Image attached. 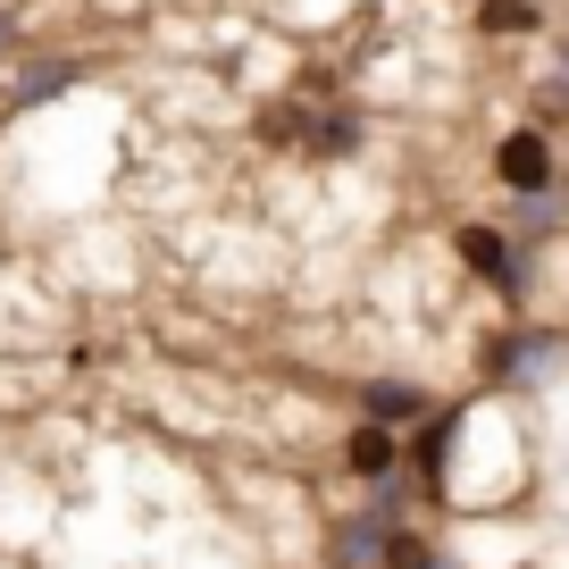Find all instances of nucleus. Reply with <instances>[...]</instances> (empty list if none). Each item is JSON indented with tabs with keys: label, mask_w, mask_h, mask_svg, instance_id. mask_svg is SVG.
Here are the masks:
<instances>
[{
	"label": "nucleus",
	"mask_w": 569,
	"mask_h": 569,
	"mask_svg": "<svg viewBox=\"0 0 569 569\" xmlns=\"http://www.w3.org/2000/svg\"><path fill=\"white\" fill-rule=\"evenodd\" d=\"M452 251H461V268L478 284H495L502 302H528V277H536V243H519L511 227H502V218H469L461 234H452Z\"/></svg>",
	"instance_id": "1"
},
{
	"label": "nucleus",
	"mask_w": 569,
	"mask_h": 569,
	"mask_svg": "<svg viewBox=\"0 0 569 569\" xmlns=\"http://www.w3.org/2000/svg\"><path fill=\"white\" fill-rule=\"evenodd\" d=\"M561 369H569V343H561V327L511 319L502 336H486V377H495V386H552Z\"/></svg>",
	"instance_id": "2"
},
{
	"label": "nucleus",
	"mask_w": 569,
	"mask_h": 569,
	"mask_svg": "<svg viewBox=\"0 0 569 569\" xmlns=\"http://www.w3.org/2000/svg\"><path fill=\"white\" fill-rule=\"evenodd\" d=\"M495 184L502 193H545V184H561V142H552V126H511V134L495 142Z\"/></svg>",
	"instance_id": "3"
},
{
	"label": "nucleus",
	"mask_w": 569,
	"mask_h": 569,
	"mask_svg": "<svg viewBox=\"0 0 569 569\" xmlns=\"http://www.w3.org/2000/svg\"><path fill=\"white\" fill-rule=\"evenodd\" d=\"M461 427H469V410H461V402H445V410H427V419H419V436H402V461H410V478H419L427 495L445 486L452 445H461Z\"/></svg>",
	"instance_id": "4"
},
{
	"label": "nucleus",
	"mask_w": 569,
	"mask_h": 569,
	"mask_svg": "<svg viewBox=\"0 0 569 569\" xmlns=\"http://www.w3.org/2000/svg\"><path fill=\"white\" fill-rule=\"evenodd\" d=\"M76 76H84V59H68V51L18 59V76H9V109H42V101H59Z\"/></svg>",
	"instance_id": "5"
},
{
	"label": "nucleus",
	"mask_w": 569,
	"mask_h": 569,
	"mask_svg": "<svg viewBox=\"0 0 569 569\" xmlns=\"http://www.w3.org/2000/svg\"><path fill=\"white\" fill-rule=\"evenodd\" d=\"M386 545H393V519L360 511V519H343V528L327 536V569H386Z\"/></svg>",
	"instance_id": "6"
},
{
	"label": "nucleus",
	"mask_w": 569,
	"mask_h": 569,
	"mask_svg": "<svg viewBox=\"0 0 569 569\" xmlns=\"http://www.w3.org/2000/svg\"><path fill=\"white\" fill-rule=\"evenodd\" d=\"M360 142H369V118H360L352 101H319L310 109V142H302L310 160H352Z\"/></svg>",
	"instance_id": "7"
},
{
	"label": "nucleus",
	"mask_w": 569,
	"mask_h": 569,
	"mask_svg": "<svg viewBox=\"0 0 569 569\" xmlns=\"http://www.w3.org/2000/svg\"><path fill=\"white\" fill-rule=\"evenodd\" d=\"M343 469H352V478H393V469H402V436H393L386 419H360L352 436H343Z\"/></svg>",
	"instance_id": "8"
},
{
	"label": "nucleus",
	"mask_w": 569,
	"mask_h": 569,
	"mask_svg": "<svg viewBox=\"0 0 569 569\" xmlns=\"http://www.w3.org/2000/svg\"><path fill=\"white\" fill-rule=\"evenodd\" d=\"M502 227L519 234V243H552V234L569 227V184H545V193H511V218Z\"/></svg>",
	"instance_id": "9"
},
{
	"label": "nucleus",
	"mask_w": 569,
	"mask_h": 569,
	"mask_svg": "<svg viewBox=\"0 0 569 569\" xmlns=\"http://www.w3.org/2000/svg\"><path fill=\"white\" fill-rule=\"evenodd\" d=\"M427 386H410V377H369L360 386V419H386V427H402V419H427Z\"/></svg>",
	"instance_id": "10"
},
{
	"label": "nucleus",
	"mask_w": 569,
	"mask_h": 569,
	"mask_svg": "<svg viewBox=\"0 0 569 569\" xmlns=\"http://www.w3.org/2000/svg\"><path fill=\"white\" fill-rule=\"evenodd\" d=\"M478 34L486 42H528V34H545V9L536 0H478Z\"/></svg>",
	"instance_id": "11"
},
{
	"label": "nucleus",
	"mask_w": 569,
	"mask_h": 569,
	"mask_svg": "<svg viewBox=\"0 0 569 569\" xmlns=\"http://www.w3.org/2000/svg\"><path fill=\"white\" fill-rule=\"evenodd\" d=\"M386 569H436V552H427V536L393 528V545H386Z\"/></svg>",
	"instance_id": "12"
},
{
	"label": "nucleus",
	"mask_w": 569,
	"mask_h": 569,
	"mask_svg": "<svg viewBox=\"0 0 569 569\" xmlns=\"http://www.w3.org/2000/svg\"><path fill=\"white\" fill-rule=\"evenodd\" d=\"M18 51H26V18L0 0V59H18Z\"/></svg>",
	"instance_id": "13"
},
{
	"label": "nucleus",
	"mask_w": 569,
	"mask_h": 569,
	"mask_svg": "<svg viewBox=\"0 0 569 569\" xmlns=\"http://www.w3.org/2000/svg\"><path fill=\"white\" fill-rule=\"evenodd\" d=\"M552 59H561V76H569V34H561V42H552Z\"/></svg>",
	"instance_id": "14"
},
{
	"label": "nucleus",
	"mask_w": 569,
	"mask_h": 569,
	"mask_svg": "<svg viewBox=\"0 0 569 569\" xmlns=\"http://www.w3.org/2000/svg\"><path fill=\"white\" fill-rule=\"evenodd\" d=\"M436 569H452V561H436Z\"/></svg>",
	"instance_id": "15"
}]
</instances>
